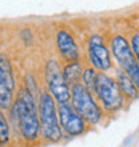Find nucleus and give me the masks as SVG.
<instances>
[{
  "mask_svg": "<svg viewBox=\"0 0 139 147\" xmlns=\"http://www.w3.org/2000/svg\"><path fill=\"white\" fill-rule=\"evenodd\" d=\"M62 72H63V78H64L67 84L74 86V84H76V83H80L83 71H82V64L79 62L70 63Z\"/></svg>",
  "mask_w": 139,
  "mask_h": 147,
  "instance_id": "obj_12",
  "label": "nucleus"
},
{
  "mask_svg": "<svg viewBox=\"0 0 139 147\" xmlns=\"http://www.w3.org/2000/svg\"><path fill=\"white\" fill-rule=\"evenodd\" d=\"M59 122L60 128L68 134V135H80L86 130V122L76 114L70 103L59 105Z\"/></svg>",
  "mask_w": 139,
  "mask_h": 147,
  "instance_id": "obj_8",
  "label": "nucleus"
},
{
  "mask_svg": "<svg viewBox=\"0 0 139 147\" xmlns=\"http://www.w3.org/2000/svg\"><path fill=\"white\" fill-rule=\"evenodd\" d=\"M94 92L99 96L104 109L108 111H116L123 106V94L120 92L116 82L104 72L96 74Z\"/></svg>",
  "mask_w": 139,
  "mask_h": 147,
  "instance_id": "obj_4",
  "label": "nucleus"
},
{
  "mask_svg": "<svg viewBox=\"0 0 139 147\" xmlns=\"http://www.w3.org/2000/svg\"><path fill=\"white\" fill-rule=\"evenodd\" d=\"M131 51H132V54L135 55H138L139 54V35L138 34H135V35L132 36V39H131Z\"/></svg>",
  "mask_w": 139,
  "mask_h": 147,
  "instance_id": "obj_15",
  "label": "nucleus"
},
{
  "mask_svg": "<svg viewBox=\"0 0 139 147\" xmlns=\"http://www.w3.org/2000/svg\"><path fill=\"white\" fill-rule=\"evenodd\" d=\"M13 111L18 119V126L22 132V136L28 142H34L38 139L40 132L39 115L35 99L28 88L20 90L13 106Z\"/></svg>",
  "mask_w": 139,
  "mask_h": 147,
  "instance_id": "obj_1",
  "label": "nucleus"
},
{
  "mask_svg": "<svg viewBox=\"0 0 139 147\" xmlns=\"http://www.w3.org/2000/svg\"><path fill=\"white\" fill-rule=\"evenodd\" d=\"M15 96V78L11 63L5 55L0 54V109H9Z\"/></svg>",
  "mask_w": 139,
  "mask_h": 147,
  "instance_id": "obj_7",
  "label": "nucleus"
},
{
  "mask_svg": "<svg viewBox=\"0 0 139 147\" xmlns=\"http://www.w3.org/2000/svg\"><path fill=\"white\" fill-rule=\"evenodd\" d=\"M46 79L47 84L50 87V94L59 105L68 103L70 100V87L66 83L63 72L58 62L51 60L47 63L46 67Z\"/></svg>",
  "mask_w": 139,
  "mask_h": 147,
  "instance_id": "obj_6",
  "label": "nucleus"
},
{
  "mask_svg": "<svg viewBox=\"0 0 139 147\" xmlns=\"http://www.w3.org/2000/svg\"><path fill=\"white\" fill-rule=\"evenodd\" d=\"M96 74L98 72H95L94 68H87L84 72L82 74V79H83V83H82V84L90 92H91V91L94 92V88H95V80H96Z\"/></svg>",
  "mask_w": 139,
  "mask_h": 147,
  "instance_id": "obj_14",
  "label": "nucleus"
},
{
  "mask_svg": "<svg viewBox=\"0 0 139 147\" xmlns=\"http://www.w3.org/2000/svg\"><path fill=\"white\" fill-rule=\"evenodd\" d=\"M88 56L95 68L101 71H106L111 67V58L108 52L107 47L103 44L101 36H92L90 39V47H88Z\"/></svg>",
  "mask_w": 139,
  "mask_h": 147,
  "instance_id": "obj_9",
  "label": "nucleus"
},
{
  "mask_svg": "<svg viewBox=\"0 0 139 147\" xmlns=\"http://www.w3.org/2000/svg\"><path fill=\"white\" fill-rule=\"evenodd\" d=\"M11 136V131H9V124L7 122V118L3 112L0 111V147L8 143Z\"/></svg>",
  "mask_w": 139,
  "mask_h": 147,
  "instance_id": "obj_13",
  "label": "nucleus"
},
{
  "mask_svg": "<svg viewBox=\"0 0 139 147\" xmlns=\"http://www.w3.org/2000/svg\"><path fill=\"white\" fill-rule=\"evenodd\" d=\"M71 106L82 119L90 124H95L101 120V109L94 100L92 95L82 83L71 86Z\"/></svg>",
  "mask_w": 139,
  "mask_h": 147,
  "instance_id": "obj_3",
  "label": "nucleus"
},
{
  "mask_svg": "<svg viewBox=\"0 0 139 147\" xmlns=\"http://www.w3.org/2000/svg\"><path fill=\"white\" fill-rule=\"evenodd\" d=\"M39 124L42 135L47 140L58 142L62 139V128L59 126L55 100L48 92H43L39 100Z\"/></svg>",
  "mask_w": 139,
  "mask_h": 147,
  "instance_id": "obj_2",
  "label": "nucleus"
},
{
  "mask_svg": "<svg viewBox=\"0 0 139 147\" xmlns=\"http://www.w3.org/2000/svg\"><path fill=\"white\" fill-rule=\"evenodd\" d=\"M111 48L112 54L115 56V59L118 60V63L120 64V67L126 71L130 79L132 80V83L138 87L139 86V66L138 60L132 54L130 44L123 36H115L111 42Z\"/></svg>",
  "mask_w": 139,
  "mask_h": 147,
  "instance_id": "obj_5",
  "label": "nucleus"
},
{
  "mask_svg": "<svg viewBox=\"0 0 139 147\" xmlns=\"http://www.w3.org/2000/svg\"><path fill=\"white\" fill-rule=\"evenodd\" d=\"M116 84L119 87L120 92L124 94L126 96L131 98V99H136L138 98V87L132 83V80L123 71H119L116 74Z\"/></svg>",
  "mask_w": 139,
  "mask_h": 147,
  "instance_id": "obj_11",
  "label": "nucleus"
},
{
  "mask_svg": "<svg viewBox=\"0 0 139 147\" xmlns=\"http://www.w3.org/2000/svg\"><path fill=\"white\" fill-rule=\"evenodd\" d=\"M56 43H58V48L60 54L68 60L76 62L79 58V50L74 38L70 35L67 31H59L56 34Z\"/></svg>",
  "mask_w": 139,
  "mask_h": 147,
  "instance_id": "obj_10",
  "label": "nucleus"
}]
</instances>
